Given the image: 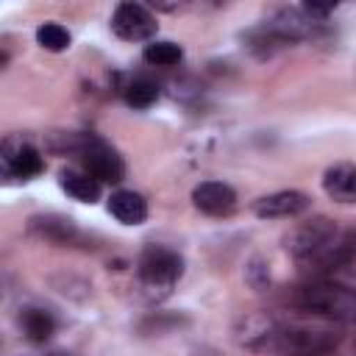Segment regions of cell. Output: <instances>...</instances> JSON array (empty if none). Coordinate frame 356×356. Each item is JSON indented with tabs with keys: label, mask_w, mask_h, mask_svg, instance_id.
<instances>
[{
	"label": "cell",
	"mask_w": 356,
	"mask_h": 356,
	"mask_svg": "<svg viewBox=\"0 0 356 356\" xmlns=\"http://www.w3.org/2000/svg\"><path fill=\"white\" fill-rule=\"evenodd\" d=\"M284 245L298 261H314L320 270H337L356 256V236L342 234L328 217L298 222L284 236Z\"/></svg>",
	"instance_id": "obj_1"
},
{
	"label": "cell",
	"mask_w": 356,
	"mask_h": 356,
	"mask_svg": "<svg viewBox=\"0 0 356 356\" xmlns=\"http://www.w3.org/2000/svg\"><path fill=\"white\" fill-rule=\"evenodd\" d=\"M181 275H184V259L178 250H172L167 245L145 248L136 261V286H139L142 298L150 303L170 298V292L175 289Z\"/></svg>",
	"instance_id": "obj_2"
},
{
	"label": "cell",
	"mask_w": 356,
	"mask_h": 356,
	"mask_svg": "<svg viewBox=\"0 0 356 356\" xmlns=\"http://www.w3.org/2000/svg\"><path fill=\"white\" fill-rule=\"evenodd\" d=\"M295 303L317 317H328V320H339V323H350L356 320V289L331 278H314L309 284H303L295 295Z\"/></svg>",
	"instance_id": "obj_3"
},
{
	"label": "cell",
	"mask_w": 356,
	"mask_h": 356,
	"mask_svg": "<svg viewBox=\"0 0 356 356\" xmlns=\"http://www.w3.org/2000/svg\"><path fill=\"white\" fill-rule=\"evenodd\" d=\"M70 150L81 156V167L89 175H95L100 184H120L125 178L122 156L100 136H92V134L70 136Z\"/></svg>",
	"instance_id": "obj_4"
},
{
	"label": "cell",
	"mask_w": 356,
	"mask_h": 356,
	"mask_svg": "<svg viewBox=\"0 0 356 356\" xmlns=\"http://www.w3.org/2000/svg\"><path fill=\"white\" fill-rule=\"evenodd\" d=\"M0 170L6 181H31L44 170L39 147L22 136H6L0 147Z\"/></svg>",
	"instance_id": "obj_5"
},
{
	"label": "cell",
	"mask_w": 356,
	"mask_h": 356,
	"mask_svg": "<svg viewBox=\"0 0 356 356\" xmlns=\"http://www.w3.org/2000/svg\"><path fill=\"white\" fill-rule=\"evenodd\" d=\"M111 31L122 42H153L159 22L142 3H120L111 14Z\"/></svg>",
	"instance_id": "obj_6"
},
{
	"label": "cell",
	"mask_w": 356,
	"mask_h": 356,
	"mask_svg": "<svg viewBox=\"0 0 356 356\" xmlns=\"http://www.w3.org/2000/svg\"><path fill=\"white\" fill-rule=\"evenodd\" d=\"M312 209V197L298 189H281L273 195H264L253 203V214L259 220H292Z\"/></svg>",
	"instance_id": "obj_7"
},
{
	"label": "cell",
	"mask_w": 356,
	"mask_h": 356,
	"mask_svg": "<svg viewBox=\"0 0 356 356\" xmlns=\"http://www.w3.org/2000/svg\"><path fill=\"white\" fill-rule=\"evenodd\" d=\"M192 203L209 217H225L236 209V192L222 181H200L192 189Z\"/></svg>",
	"instance_id": "obj_8"
},
{
	"label": "cell",
	"mask_w": 356,
	"mask_h": 356,
	"mask_svg": "<svg viewBox=\"0 0 356 356\" xmlns=\"http://www.w3.org/2000/svg\"><path fill=\"white\" fill-rule=\"evenodd\" d=\"M28 234L50 242V245H78L81 242V231L70 217L61 214H39L28 220Z\"/></svg>",
	"instance_id": "obj_9"
},
{
	"label": "cell",
	"mask_w": 356,
	"mask_h": 356,
	"mask_svg": "<svg viewBox=\"0 0 356 356\" xmlns=\"http://www.w3.org/2000/svg\"><path fill=\"white\" fill-rule=\"evenodd\" d=\"M58 186L78 203H97L103 192V184L95 175H89L83 167H64L58 172Z\"/></svg>",
	"instance_id": "obj_10"
},
{
	"label": "cell",
	"mask_w": 356,
	"mask_h": 356,
	"mask_svg": "<svg viewBox=\"0 0 356 356\" xmlns=\"http://www.w3.org/2000/svg\"><path fill=\"white\" fill-rule=\"evenodd\" d=\"M323 189L331 200L353 206L356 203V164H334L323 172Z\"/></svg>",
	"instance_id": "obj_11"
},
{
	"label": "cell",
	"mask_w": 356,
	"mask_h": 356,
	"mask_svg": "<svg viewBox=\"0 0 356 356\" xmlns=\"http://www.w3.org/2000/svg\"><path fill=\"white\" fill-rule=\"evenodd\" d=\"M108 214L122 225H142L147 220V200L134 189H114L108 197Z\"/></svg>",
	"instance_id": "obj_12"
},
{
	"label": "cell",
	"mask_w": 356,
	"mask_h": 356,
	"mask_svg": "<svg viewBox=\"0 0 356 356\" xmlns=\"http://www.w3.org/2000/svg\"><path fill=\"white\" fill-rule=\"evenodd\" d=\"M19 328L28 342H47L56 334V317L50 309L42 306H25L19 309Z\"/></svg>",
	"instance_id": "obj_13"
},
{
	"label": "cell",
	"mask_w": 356,
	"mask_h": 356,
	"mask_svg": "<svg viewBox=\"0 0 356 356\" xmlns=\"http://www.w3.org/2000/svg\"><path fill=\"white\" fill-rule=\"evenodd\" d=\"M120 95L131 108H150L159 100V83L150 81L147 75H131L120 86Z\"/></svg>",
	"instance_id": "obj_14"
},
{
	"label": "cell",
	"mask_w": 356,
	"mask_h": 356,
	"mask_svg": "<svg viewBox=\"0 0 356 356\" xmlns=\"http://www.w3.org/2000/svg\"><path fill=\"white\" fill-rule=\"evenodd\" d=\"M142 58L150 67H175L184 58V47L175 44V42H170V39H153V42L145 44Z\"/></svg>",
	"instance_id": "obj_15"
},
{
	"label": "cell",
	"mask_w": 356,
	"mask_h": 356,
	"mask_svg": "<svg viewBox=\"0 0 356 356\" xmlns=\"http://www.w3.org/2000/svg\"><path fill=\"white\" fill-rule=\"evenodd\" d=\"M70 42H72L70 31H67L64 25H58V22H42V25L36 28V44H39L42 50L61 53V50L70 47Z\"/></svg>",
	"instance_id": "obj_16"
},
{
	"label": "cell",
	"mask_w": 356,
	"mask_h": 356,
	"mask_svg": "<svg viewBox=\"0 0 356 356\" xmlns=\"http://www.w3.org/2000/svg\"><path fill=\"white\" fill-rule=\"evenodd\" d=\"M47 356H70V353H64V350H56V353H47Z\"/></svg>",
	"instance_id": "obj_17"
}]
</instances>
